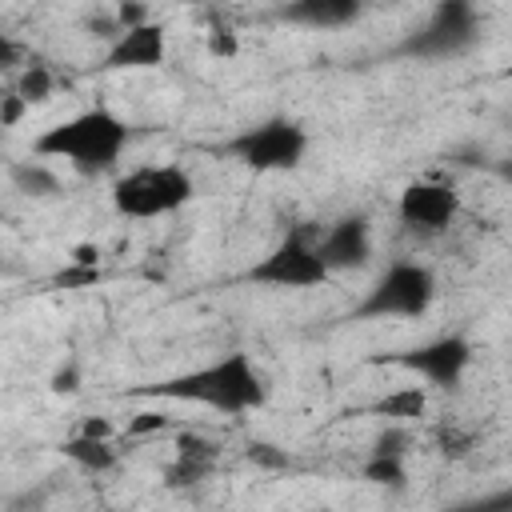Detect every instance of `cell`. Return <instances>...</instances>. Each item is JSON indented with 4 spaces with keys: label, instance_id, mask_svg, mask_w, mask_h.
<instances>
[{
    "label": "cell",
    "instance_id": "52a82bcc",
    "mask_svg": "<svg viewBox=\"0 0 512 512\" xmlns=\"http://www.w3.org/2000/svg\"><path fill=\"white\" fill-rule=\"evenodd\" d=\"M244 280L268 284V288H316V284H328L332 272L324 268L316 244H308L304 236H284L260 264L244 272Z\"/></svg>",
    "mask_w": 512,
    "mask_h": 512
},
{
    "label": "cell",
    "instance_id": "7a4b0ae2",
    "mask_svg": "<svg viewBox=\"0 0 512 512\" xmlns=\"http://www.w3.org/2000/svg\"><path fill=\"white\" fill-rule=\"evenodd\" d=\"M128 144V124L112 108H84L52 128H44L32 140L36 156L68 160L80 176H100L108 172Z\"/></svg>",
    "mask_w": 512,
    "mask_h": 512
},
{
    "label": "cell",
    "instance_id": "7402d4cb",
    "mask_svg": "<svg viewBox=\"0 0 512 512\" xmlns=\"http://www.w3.org/2000/svg\"><path fill=\"white\" fill-rule=\"evenodd\" d=\"M472 444H476V436H472L468 428H460V424H444V428L436 432V448H440L444 456H468Z\"/></svg>",
    "mask_w": 512,
    "mask_h": 512
},
{
    "label": "cell",
    "instance_id": "ba28073f",
    "mask_svg": "<svg viewBox=\"0 0 512 512\" xmlns=\"http://www.w3.org/2000/svg\"><path fill=\"white\" fill-rule=\"evenodd\" d=\"M384 360L424 376L436 388H456L460 376L472 364V344L464 336H436V340H428L420 348H408V352H396V356H384Z\"/></svg>",
    "mask_w": 512,
    "mask_h": 512
},
{
    "label": "cell",
    "instance_id": "cb8c5ba5",
    "mask_svg": "<svg viewBox=\"0 0 512 512\" xmlns=\"http://www.w3.org/2000/svg\"><path fill=\"white\" fill-rule=\"evenodd\" d=\"M204 44H208V52H212L216 60H232V56L240 52V36H236L232 28H212Z\"/></svg>",
    "mask_w": 512,
    "mask_h": 512
},
{
    "label": "cell",
    "instance_id": "4dcf8cb0",
    "mask_svg": "<svg viewBox=\"0 0 512 512\" xmlns=\"http://www.w3.org/2000/svg\"><path fill=\"white\" fill-rule=\"evenodd\" d=\"M496 172H500V176H504V180H512V160H504V164H500V168H496Z\"/></svg>",
    "mask_w": 512,
    "mask_h": 512
},
{
    "label": "cell",
    "instance_id": "8fae6325",
    "mask_svg": "<svg viewBox=\"0 0 512 512\" xmlns=\"http://www.w3.org/2000/svg\"><path fill=\"white\" fill-rule=\"evenodd\" d=\"M316 252L324 260L328 272H352V268H364L368 256H372V228L364 216H344L336 220L320 240H316Z\"/></svg>",
    "mask_w": 512,
    "mask_h": 512
},
{
    "label": "cell",
    "instance_id": "e0dca14e",
    "mask_svg": "<svg viewBox=\"0 0 512 512\" xmlns=\"http://www.w3.org/2000/svg\"><path fill=\"white\" fill-rule=\"evenodd\" d=\"M360 476L368 484H380V488H404L408 484V468H404V456H368Z\"/></svg>",
    "mask_w": 512,
    "mask_h": 512
},
{
    "label": "cell",
    "instance_id": "2e32d148",
    "mask_svg": "<svg viewBox=\"0 0 512 512\" xmlns=\"http://www.w3.org/2000/svg\"><path fill=\"white\" fill-rule=\"evenodd\" d=\"M12 88H16V92H20V100L32 108V104L52 100V92H56V76H52V68H48V64L28 60V64H24V72L16 76V84H12Z\"/></svg>",
    "mask_w": 512,
    "mask_h": 512
},
{
    "label": "cell",
    "instance_id": "484cf974",
    "mask_svg": "<svg viewBox=\"0 0 512 512\" xmlns=\"http://www.w3.org/2000/svg\"><path fill=\"white\" fill-rule=\"evenodd\" d=\"M76 436H88V440H116V428H112V420H104V416H84L80 428H76Z\"/></svg>",
    "mask_w": 512,
    "mask_h": 512
},
{
    "label": "cell",
    "instance_id": "6da1fadb",
    "mask_svg": "<svg viewBox=\"0 0 512 512\" xmlns=\"http://www.w3.org/2000/svg\"><path fill=\"white\" fill-rule=\"evenodd\" d=\"M132 396H152V400H172V404H200L224 416H240L252 412L268 400L264 376L256 372L248 352H228L204 368L180 372V376H164L152 384L132 388Z\"/></svg>",
    "mask_w": 512,
    "mask_h": 512
},
{
    "label": "cell",
    "instance_id": "4316f807",
    "mask_svg": "<svg viewBox=\"0 0 512 512\" xmlns=\"http://www.w3.org/2000/svg\"><path fill=\"white\" fill-rule=\"evenodd\" d=\"M24 112H28V104L20 100V92L8 88V92H4V108H0V124H4V128H16Z\"/></svg>",
    "mask_w": 512,
    "mask_h": 512
},
{
    "label": "cell",
    "instance_id": "83f0119b",
    "mask_svg": "<svg viewBox=\"0 0 512 512\" xmlns=\"http://www.w3.org/2000/svg\"><path fill=\"white\" fill-rule=\"evenodd\" d=\"M20 60H24V48H20L12 36H0V68L12 72V68H20ZM20 72H24V68H20Z\"/></svg>",
    "mask_w": 512,
    "mask_h": 512
},
{
    "label": "cell",
    "instance_id": "5b68a950",
    "mask_svg": "<svg viewBox=\"0 0 512 512\" xmlns=\"http://www.w3.org/2000/svg\"><path fill=\"white\" fill-rule=\"evenodd\" d=\"M224 152L252 172H292L308 152V132L288 116H272L232 136Z\"/></svg>",
    "mask_w": 512,
    "mask_h": 512
},
{
    "label": "cell",
    "instance_id": "ac0fdd59",
    "mask_svg": "<svg viewBox=\"0 0 512 512\" xmlns=\"http://www.w3.org/2000/svg\"><path fill=\"white\" fill-rule=\"evenodd\" d=\"M172 428H176V416H164L160 408H144L128 420L124 440H148V436H160V432H172Z\"/></svg>",
    "mask_w": 512,
    "mask_h": 512
},
{
    "label": "cell",
    "instance_id": "8992f818",
    "mask_svg": "<svg viewBox=\"0 0 512 512\" xmlns=\"http://www.w3.org/2000/svg\"><path fill=\"white\" fill-rule=\"evenodd\" d=\"M480 32L476 8L464 0H444L432 8V16L400 44L404 56H420V60H440V56H456L464 52Z\"/></svg>",
    "mask_w": 512,
    "mask_h": 512
},
{
    "label": "cell",
    "instance_id": "5bb4252c",
    "mask_svg": "<svg viewBox=\"0 0 512 512\" xmlns=\"http://www.w3.org/2000/svg\"><path fill=\"white\" fill-rule=\"evenodd\" d=\"M364 412L384 416V420H392V424H412V420H424V412H428V392H424L420 384H408V388H396V392L380 396V400L368 404Z\"/></svg>",
    "mask_w": 512,
    "mask_h": 512
},
{
    "label": "cell",
    "instance_id": "4fadbf2b",
    "mask_svg": "<svg viewBox=\"0 0 512 512\" xmlns=\"http://www.w3.org/2000/svg\"><path fill=\"white\" fill-rule=\"evenodd\" d=\"M280 16L292 24H308V28H340L360 16V4L356 0H296L280 8Z\"/></svg>",
    "mask_w": 512,
    "mask_h": 512
},
{
    "label": "cell",
    "instance_id": "d4e9b609",
    "mask_svg": "<svg viewBox=\"0 0 512 512\" xmlns=\"http://www.w3.org/2000/svg\"><path fill=\"white\" fill-rule=\"evenodd\" d=\"M404 448H408V432L404 428H388V432L376 436L372 456H404Z\"/></svg>",
    "mask_w": 512,
    "mask_h": 512
},
{
    "label": "cell",
    "instance_id": "9c48e42d",
    "mask_svg": "<svg viewBox=\"0 0 512 512\" xmlns=\"http://www.w3.org/2000/svg\"><path fill=\"white\" fill-rule=\"evenodd\" d=\"M396 212L416 232H444L460 216V192L452 184H440V180H412L400 192Z\"/></svg>",
    "mask_w": 512,
    "mask_h": 512
},
{
    "label": "cell",
    "instance_id": "9a60e30c",
    "mask_svg": "<svg viewBox=\"0 0 512 512\" xmlns=\"http://www.w3.org/2000/svg\"><path fill=\"white\" fill-rule=\"evenodd\" d=\"M60 452H64L76 468H84V472H108V468H116V460H120L116 440H88V436H76V432L60 444Z\"/></svg>",
    "mask_w": 512,
    "mask_h": 512
},
{
    "label": "cell",
    "instance_id": "3957f363",
    "mask_svg": "<svg viewBox=\"0 0 512 512\" xmlns=\"http://www.w3.org/2000/svg\"><path fill=\"white\" fill-rule=\"evenodd\" d=\"M196 184L180 164H140L112 184V208L128 220L172 216L192 200Z\"/></svg>",
    "mask_w": 512,
    "mask_h": 512
},
{
    "label": "cell",
    "instance_id": "30bf717a",
    "mask_svg": "<svg viewBox=\"0 0 512 512\" xmlns=\"http://www.w3.org/2000/svg\"><path fill=\"white\" fill-rule=\"evenodd\" d=\"M164 56H168V36H164V24L148 20V24H140V28L120 32V40H112V44H108V52H104L100 68H104V72L160 68V64H164Z\"/></svg>",
    "mask_w": 512,
    "mask_h": 512
},
{
    "label": "cell",
    "instance_id": "f1b7e54d",
    "mask_svg": "<svg viewBox=\"0 0 512 512\" xmlns=\"http://www.w3.org/2000/svg\"><path fill=\"white\" fill-rule=\"evenodd\" d=\"M76 388H80V372H76V364L60 368V372L52 376V392H76Z\"/></svg>",
    "mask_w": 512,
    "mask_h": 512
},
{
    "label": "cell",
    "instance_id": "277c9868",
    "mask_svg": "<svg viewBox=\"0 0 512 512\" xmlns=\"http://www.w3.org/2000/svg\"><path fill=\"white\" fill-rule=\"evenodd\" d=\"M436 300V276L420 260H396L384 268V276L368 288V296L356 304L360 320H384V316H424Z\"/></svg>",
    "mask_w": 512,
    "mask_h": 512
},
{
    "label": "cell",
    "instance_id": "603a6c76",
    "mask_svg": "<svg viewBox=\"0 0 512 512\" xmlns=\"http://www.w3.org/2000/svg\"><path fill=\"white\" fill-rule=\"evenodd\" d=\"M104 280V272L100 268H80V264H68L52 284L56 288H92V284H100Z\"/></svg>",
    "mask_w": 512,
    "mask_h": 512
},
{
    "label": "cell",
    "instance_id": "7c38bea8",
    "mask_svg": "<svg viewBox=\"0 0 512 512\" xmlns=\"http://www.w3.org/2000/svg\"><path fill=\"white\" fill-rule=\"evenodd\" d=\"M216 464H220V444L204 432L184 428L172 444V460L164 464V484L168 488H192V484L208 480Z\"/></svg>",
    "mask_w": 512,
    "mask_h": 512
},
{
    "label": "cell",
    "instance_id": "44dd1931",
    "mask_svg": "<svg viewBox=\"0 0 512 512\" xmlns=\"http://www.w3.org/2000/svg\"><path fill=\"white\" fill-rule=\"evenodd\" d=\"M444 512H512V488H492V492L460 500V504H452Z\"/></svg>",
    "mask_w": 512,
    "mask_h": 512
},
{
    "label": "cell",
    "instance_id": "d6986e66",
    "mask_svg": "<svg viewBox=\"0 0 512 512\" xmlns=\"http://www.w3.org/2000/svg\"><path fill=\"white\" fill-rule=\"evenodd\" d=\"M244 460L256 464V468H264V472H284V468H292V456H288L280 444H272V440H248Z\"/></svg>",
    "mask_w": 512,
    "mask_h": 512
},
{
    "label": "cell",
    "instance_id": "f546056e",
    "mask_svg": "<svg viewBox=\"0 0 512 512\" xmlns=\"http://www.w3.org/2000/svg\"><path fill=\"white\" fill-rule=\"evenodd\" d=\"M72 264H80V268H100V248L76 244V248H72Z\"/></svg>",
    "mask_w": 512,
    "mask_h": 512
},
{
    "label": "cell",
    "instance_id": "ffe728a7",
    "mask_svg": "<svg viewBox=\"0 0 512 512\" xmlns=\"http://www.w3.org/2000/svg\"><path fill=\"white\" fill-rule=\"evenodd\" d=\"M12 180H16L20 192H28V196H48V192H56V176L44 172L40 164H16V168H12Z\"/></svg>",
    "mask_w": 512,
    "mask_h": 512
}]
</instances>
